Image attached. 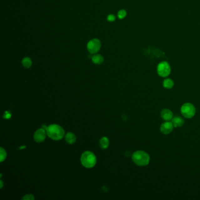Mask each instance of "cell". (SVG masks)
I'll use <instances>...</instances> for the list:
<instances>
[{
	"mask_svg": "<svg viewBox=\"0 0 200 200\" xmlns=\"http://www.w3.org/2000/svg\"><path fill=\"white\" fill-rule=\"evenodd\" d=\"M1 182V188H3V182H2L1 180V182Z\"/></svg>",
	"mask_w": 200,
	"mask_h": 200,
	"instance_id": "obj_21",
	"label": "cell"
},
{
	"mask_svg": "<svg viewBox=\"0 0 200 200\" xmlns=\"http://www.w3.org/2000/svg\"><path fill=\"white\" fill-rule=\"evenodd\" d=\"M109 141L106 137H103L100 140V146L102 149H106L109 146Z\"/></svg>",
	"mask_w": 200,
	"mask_h": 200,
	"instance_id": "obj_14",
	"label": "cell"
},
{
	"mask_svg": "<svg viewBox=\"0 0 200 200\" xmlns=\"http://www.w3.org/2000/svg\"><path fill=\"white\" fill-rule=\"evenodd\" d=\"M76 137L75 135L72 133H68L65 136V140L68 143L70 144H73L76 141Z\"/></svg>",
	"mask_w": 200,
	"mask_h": 200,
	"instance_id": "obj_11",
	"label": "cell"
},
{
	"mask_svg": "<svg viewBox=\"0 0 200 200\" xmlns=\"http://www.w3.org/2000/svg\"><path fill=\"white\" fill-rule=\"evenodd\" d=\"M173 127L174 126L172 122L166 121L162 124L160 126V131L164 135H168L172 131Z\"/></svg>",
	"mask_w": 200,
	"mask_h": 200,
	"instance_id": "obj_8",
	"label": "cell"
},
{
	"mask_svg": "<svg viewBox=\"0 0 200 200\" xmlns=\"http://www.w3.org/2000/svg\"><path fill=\"white\" fill-rule=\"evenodd\" d=\"M92 62L94 64H95L96 65H100L103 62L104 58L101 55L97 54V55H94L92 57Z\"/></svg>",
	"mask_w": 200,
	"mask_h": 200,
	"instance_id": "obj_12",
	"label": "cell"
},
{
	"mask_svg": "<svg viewBox=\"0 0 200 200\" xmlns=\"http://www.w3.org/2000/svg\"><path fill=\"white\" fill-rule=\"evenodd\" d=\"M196 108L190 103H184L181 108V112L182 116L187 119L194 117L196 114Z\"/></svg>",
	"mask_w": 200,
	"mask_h": 200,
	"instance_id": "obj_4",
	"label": "cell"
},
{
	"mask_svg": "<svg viewBox=\"0 0 200 200\" xmlns=\"http://www.w3.org/2000/svg\"><path fill=\"white\" fill-rule=\"evenodd\" d=\"M35 199L34 197L32 194H27V195H25V196L23 197V200H33Z\"/></svg>",
	"mask_w": 200,
	"mask_h": 200,
	"instance_id": "obj_18",
	"label": "cell"
},
{
	"mask_svg": "<svg viewBox=\"0 0 200 200\" xmlns=\"http://www.w3.org/2000/svg\"><path fill=\"white\" fill-rule=\"evenodd\" d=\"M126 15H127V13H126V11L125 9L120 10L118 12V14H117L119 18L121 19H123L125 18L126 17Z\"/></svg>",
	"mask_w": 200,
	"mask_h": 200,
	"instance_id": "obj_16",
	"label": "cell"
},
{
	"mask_svg": "<svg viewBox=\"0 0 200 200\" xmlns=\"http://www.w3.org/2000/svg\"><path fill=\"white\" fill-rule=\"evenodd\" d=\"M80 160L84 167L88 168L93 167L96 163L95 155L89 151H86L82 154Z\"/></svg>",
	"mask_w": 200,
	"mask_h": 200,
	"instance_id": "obj_3",
	"label": "cell"
},
{
	"mask_svg": "<svg viewBox=\"0 0 200 200\" xmlns=\"http://www.w3.org/2000/svg\"><path fill=\"white\" fill-rule=\"evenodd\" d=\"M173 86H174V82L171 79L167 78L163 81V86L166 89H172L173 87Z\"/></svg>",
	"mask_w": 200,
	"mask_h": 200,
	"instance_id": "obj_13",
	"label": "cell"
},
{
	"mask_svg": "<svg viewBox=\"0 0 200 200\" xmlns=\"http://www.w3.org/2000/svg\"><path fill=\"white\" fill-rule=\"evenodd\" d=\"M4 116L5 118H6V119H9V118L11 117V113H10L9 112L7 111V112H5V113Z\"/></svg>",
	"mask_w": 200,
	"mask_h": 200,
	"instance_id": "obj_20",
	"label": "cell"
},
{
	"mask_svg": "<svg viewBox=\"0 0 200 200\" xmlns=\"http://www.w3.org/2000/svg\"><path fill=\"white\" fill-rule=\"evenodd\" d=\"M107 20L109 21H110V22H113V21H115V19H116V17H115V16L114 15H113V14H110V15H109L108 16H107Z\"/></svg>",
	"mask_w": 200,
	"mask_h": 200,
	"instance_id": "obj_19",
	"label": "cell"
},
{
	"mask_svg": "<svg viewBox=\"0 0 200 200\" xmlns=\"http://www.w3.org/2000/svg\"><path fill=\"white\" fill-rule=\"evenodd\" d=\"M133 162L139 166H145L149 164L150 156L149 154L143 151H135L132 155Z\"/></svg>",
	"mask_w": 200,
	"mask_h": 200,
	"instance_id": "obj_2",
	"label": "cell"
},
{
	"mask_svg": "<svg viewBox=\"0 0 200 200\" xmlns=\"http://www.w3.org/2000/svg\"><path fill=\"white\" fill-rule=\"evenodd\" d=\"M44 128L39 129L35 131L33 135V139L35 141L40 143L44 141L46 138V131Z\"/></svg>",
	"mask_w": 200,
	"mask_h": 200,
	"instance_id": "obj_7",
	"label": "cell"
},
{
	"mask_svg": "<svg viewBox=\"0 0 200 200\" xmlns=\"http://www.w3.org/2000/svg\"><path fill=\"white\" fill-rule=\"evenodd\" d=\"M172 122L173 124L174 127H181L183 125V124L184 123V121L181 117L177 116H175L174 118H172Z\"/></svg>",
	"mask_w": 200,
	"mask_h": 200,
	"instance_id": "obj_10",
	"label": "cell"
},
{
	"mask_svg": "<svg viewBox=\"0 0 200 200\" xmlns=\"http://www.w3.org/2000/svg\"><path fill=\"white\" fill-rule=\"evenodd\" d=\"M101 47V42L99 39L94 38L89 41L87 45L88 51L92 54H95L98 52Z\"/></svg>",
	"mask_w": 200,
	"mask_h": 200,
	"instance_id": "obj_6",
	"label": "cell"
},
{
	"mask_svg": "<svg viewBox=\"0 0 200 200\" xmlns=\"http://www.w3.org/2000/svg\"><path fill=\"white\" fill-rule=\"evenodd\" d=\"M47 135L54 140L62 139L65 135V131L61 126L58 125H51L47 127Z\"/></svg>",
	"mask_w": 200,
	"mask_h": 200,
	"instance_id": "obj_1",
	"label": "cell"
},
{
	"mask_svg": "<svg viewBox=\"0 0 200 200\" xmlns=\"http://www.w3.org/2000/svg\"><path fill=\"white\" fill-rule=\"evenodd\" d=\"M7 157V153L4 149L3 148H1V156H0V161L2 162Z\"/></svg>",
	"mask_w": 200,
	"mask_h": 200,
	"instance_id": "obj_17",
	"label": "cell"
},
{
	"mask_svg": "<svg viewBox=\"0 0 200 200\" xmlns=\"http://www.w3.org/2000/svg\"><path fill=\"white\" fill-rule=\"evenodd\" d=\"M32 64L33 63H32L31 59L28 57L24 58L22 61L23 65L26 68H29L32 66Z\"/></svg>",
	"mask_w": 200,
	"mask_h": 200,
	"instance_id": "obj_15",
	"label": "cell"
},
{
	"mask_svg": "<svg viewBox=\"0 0 200 200\" xmlns=\"http://www.w3.org/2000/svg\"><path fill=\"white\" fill-rule=\"evenodd\" d=\"M161 117H162L163 120L166 121H171L173 117V114L172 112L168 109H164L161 112Z\"/></svg>",
	"mask_w": 200,
	"mask_h": 200,
	"instance_id": "obj_9",
	"label": "cell"
},
{
	"mask_svg": "<svg viewBox=\"0 0 200 200\" xmlns=\"http://www.w3.org/2000/svg\"><path fill=\"white\" fill-rule=\"evenodd\" d=\"M157 70L159 76L165 78L170 74L171 67L168 62L166 61H163L158 64Z\"/></svg>",
	"mask_w": 200,
	"mask_h": 200,
	"instance_id": "obj_5",
	"label": "cell"
}]
</instances>
